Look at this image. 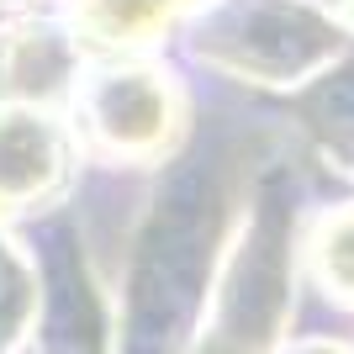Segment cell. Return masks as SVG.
Returning a JSON list of instances; mask_svg holds the SVG:
<instances>
[{"label":"cell","instance_id":"obj_6","mask_svg":"<svg viewBox=\"0 0 354 354\" xmlns=\"http://www.w3.org/2000/svg\"><path fill=\"white\" fill-rule=\"evenodd\" d=\"M169 11H175V0H85L80 21L95 43L133 48V43H148L169 21Z\"/></svg>","mask_w":354,"mask_h":354},{"label":"cell","instance_id":"obj_7","mask_svg":"<svg viewBox=\"0 0 354 354\" xmlns=\"http://www.w3.org/2000/svg\"><path fill=\"white\" fill-rule=\"evenodd\" d=\"M307 117L328 138V148H339V159L354 164V64L339 74H323V85L307 95Z\"/></svg>","mask_w":354,"mask_h":354},{"label":"cell","instance_id":"obj_9","mask_svg":"<svg viewBox=\"0 0 354 354\" xmlns=\"http://www.w3.org/2000/svg\"><path fill=\"white\" fill-rule=\"evenodd\" d=\"M291 354H349V349H339V344H296Z\"/></svg>","mask_w":354,"mask_h":354},{"label":"cell","instance_id":"obj_5","mask_svg":"<svg viewBox=\"0 0 354 354\" xmlns=\"http://www.w3.org/2000/svg\"><path fill=\"white\" fill-rule=\"evenodd\" d=\"M69 74V48L53 27H21L0 53V85L21 95H53Z\"/></svg>","mask_w":354,"mask_h":354},{"label":"cell","instance_id":"obj_3","mask_svg":"<svg viewBox=\"0 0 354 354\" xmlns=\"http://www.w3.org/2000/svg\"><path fill=\"white\" fill-rule=\"evenodd\" d=\"M90 133L101 138L117 159L127 164H148L169 153L180 127V101L175 85L153 69H111L90 85Z\"/></svg>","mask_w":354,"mask_h":354},{"label":"cell","instance_id":"obj_2","mask_svg":"<svg viewBox=\"0 0 354 354\" xmlns=\"http://www.w3.org/2000/svg\"><path fill=\"white\" fill-rule=\"evenodd\" d=\"M201 59L254 85H291L339 53V27L296 0H227L201 27Z\"/></svg>","mask_w":354,"mask_h":354},{"label":"cell","instance_id":"obj_4","mask_svg":"<svg viewBox=\"0 0 354 354\" xmlns=\"http://www.w3.org/2000/svg\"><path fill=\"white\" fill-rule=\"evenodd\" d=\"M64 175V148L37 117H0V207H27Z\"/></svg>","mask_w":354,"mask_h":354},{"label":"cell","instance_id":"obj_8","mask_svg":"<svg viewBox=\"0 0 354 354\" xmlns=\"http://www.w3.org/2000/svg\"><path fill=\"white\" fill-rule=\"evenodd\" d=\"M312 265H317V281L328 286V296L354 301V207L328 217L312 238Z\"/></svg>","mask_w":354,"mask_h":354},{"label":"cell","instance_id":"obj_1","mask_svg":"<svg viewBox=\"0 0 354 354\" xmlns=\"http://www.w3.org/2000/svg\"><path fill=\"white\" fill-rule=\"evenodd\" d=\"M227 169L217 153L185 159L169 175L153 222L138 238L133 265V339L138 349H169L201 307V286L212 275V254L227 222Z\"/></svg>","mask_w":354,"mask_h":354}]
</instances>
